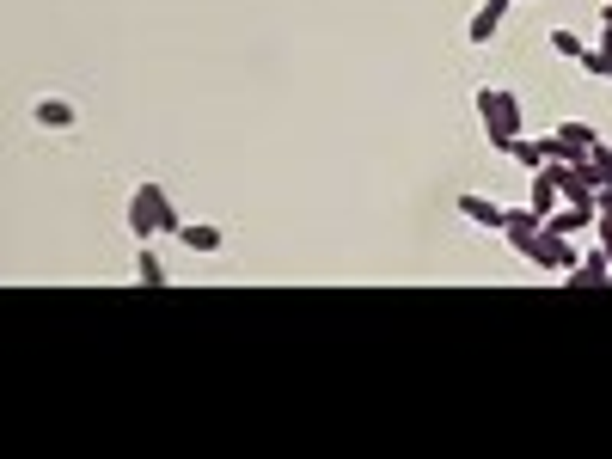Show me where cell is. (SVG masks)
<instances>
[{
  "mask_svg": "<svg viewBox=\"0 0 612 459\" xmlns=\"http://www.w3.org/2000/svg\"><path fill=\"white\" fill-rule=\"evenodd\" d=\"M478 123H484V135H490V147L502 153L515 135H527V111H521V98L508 92V86H478Z\"/></svg>",
  "mask_w": 612,
  "mask_h": 459,
  "instance_id": "1",
  "label": "cell"
},
{
  "mask_svg": "<svg viewBox=\"0 0 612 459\" xmlns=\"http://www.w3.org/2000/svg\"><path fill=\"white\" fill-rule=\"evenodd\" d=\"M527 264H539V270H576L582 264V251H576V239L570 233H551V227H539V239H533V251H527Z\"/></svg>",
  "mask_w": 612,
  "mask_h": 459,
  "instance_id": "2",
  "label": "cell"
},
{
  "mask_svg": "<svg viewBox=\"0 0 612 459\" xmlns=\"http://www.w3.org/2000/svg\"><path fill=\"white\" fill-rule=\"evenodd\" d=\"M594 141H600V135H594L588 123H557V129L545 135V153H551V160H582Z\"/></svg>",
  "mask_w": 612,
  "mask_h": 459,
  "instance_id": "3",
  "label": "cell"
},
{
  "mask_svg": "<svg viewBox=\"0 0 612 459\" xmlns=\"http://www.w3.org/2000/svg\"><path fill=\"white\" fill-rule=\"evenodd\" d=\"M135 196H141L147 209H153V221H160V233H172V239L184 233V215H178V202L166 196V184H153V178H141V184H135Z\"/></svg>",
  "mask_w": 612,
  "mask_h": 459,
  "instance_id": "4",
  "label": "cell"
},
{
  "mask_svg": "<svg viewBox=\"0 0 612 459\" xmlns=\"http://www.w3.org/2000/svg\"><path fill=\"white\" fill-rule=\"evenodd\" d=\"M564 282H570V288H612V251H606V245L582 251V264L564 270Z\"/></svg>",
  "mask_w": 612,
  "mask_h": 459,
  "instance_id": "5",
  "label": "cell"
},
{
  "mask_svg": "<svg viewBox=\"0 0 612 459\" xmlns=\"http://www.w3.org/2000/svg\"><path fill=\"white\" fill-rule=\"evenodd\" d=\"M453 215H466L472 227H508V209L502 202H490V196H478V190H466V196H453Z\"/></svg>",
  "mask_w": 612,
  "mask_h": 459,
  "instance_id": "6",
  "label": "cell"
},
{
  "mask_svg": "<svg viewBox=\"0 0 612 459\" xmlns=\"http://www.w3.org/2000/svg\"><path fill=\"white\" fill-rule=\"evenodd\" d=\"M178 245H184V251H196V258H215V251L227 245V233H221L215 221H184V233H178Z\"/></svg>",
  "mask_w": 612,
  "mask_h": 459,
  "instance_id": "7",
  "label": "cell"
},
{
  "mask_svg": "<svg viewBox=\"0 0 612 459\" xmlns=\"http://www.w3.org/2000/svg\"><path fill=\"white\" fill-rule=\"evenodd\" d=\"M508 7H515V0H478V13H472L466 37H472V43H490V37H496V25L508 19Z\"/></svg>",
  "mask_w": 612,
  "mask_h": 459,
  "instance_id": "8",
  "label": "cell"
},
{
  "mask_svg": "<svg viewBox=\"0 0 612 459\" xmlns=\"http://www.w3.org/2000/svg\"><path fill=\"white\" fill-rule=\"evenodd\" d=\"M527 202L539 215H551V209H564V190H557V178L539 166V172H527Z\"/></svg>",
  "mask_w": 612,
  "mask_h": 459,
  "instance_id": "9",
  "label": "cell"
},
{
  "mask_svg": "<svg viewBox=\"0 0 612 459\" xmlns=\"http://www.w3.org/2000/svg\"><path fill=\"white\" fill-rule=\"evenodd\" d=\"M31 117H37V129H74V105H68V98H56V92H49V98H37V105H31Z\"/></svg>",
  "mask_w": 612,
  "mask_h": 459,
  "instance_id": "10",
  "label": "cell"
},
{
  "mask_svg": "<svg viewBox=\"0 0 612 459\" xmlns=\"http://www.w3.org/2000/svg\"><path fill=\"white\" fill-rule=\"evenodd\" d=\"M545 227L576 239V233H588V227H594V209H576V202H564V209H551V215H545Z\"/></svg>",
  "mask_w": 612,
  "mask_h": 459,
  "instance_id": "11",
  "label": "cell"
},
{
  "mask_svg": "<svg viewBox=\"0 0 612 459\" xmlns=\"http://www.w3.org/2000/svg\"><path fill=\"white\" fill-rule=\"evenodd\" d=\"M502 160H515L521 172H539V166L551 160V153H545V141H527V135H515V141L502 147Z\"/></svg>",
  "mask_w": 612,
  "mask_h": 459,
  "instance_id": "12",
  "label": "cell"
},
{
  "mask_svg": "<svg viewBox=\"0 0 612 459\" xmlns=\"http://www.w3.org/2000/svg\"><path fill=\"white\" fill-rule=\"evenodd\" d=\"M135 282L141 288H166V258L153 245H135Z\"/></svg>",
  "mask_w": 612,
  "mask_h": 459,
  "instance_id": "13",
  "label": "cell"
},
{
  "mask_svg": "<svg viewBox=\"0 0 612 459\" xmlns=\"http://www.w3.org/2000/svg\"><path fill=\"white\" fill-rule=\"evenodd\" d=\"M582 68H588V74H600V80H612V31H600V43L582 56Z\"/></svg>",
  "mask_w": 612,
  "mask_h": 459,
  "instance_id": "14",
  "label": "cell"
},
{
  "mask_svg": "<svg viewBox=\"0 0 612 459\" xmlns=\"http://www.w3.org/2000/svg\"><path fill=\"white\" fill-rule=\"evenodd\" d=\"M551 49H557V56H564V62H582V56H588V43H582V37H576L570 25H557V31H551Z\"/></svg>",
  "mask_w": 612,
  "mask_h": 459,
  "instance_id": "15",
  "label": "cell"
},
{
  "mask_svg": "<svg viewBox=\"0 0 612 459\" xmlns=\"http://www.w3.org/2000/svg\"><path fill=\"white\" fill-rule=\"evenodd\" d=\"M600 25H606V31H612V7H606V13H600Z\"/></svg>",
  "mask_w": 612,
  "mask_h": 459,
  "instance_id": "16",
  "label": "cell"
},
{
  "mask_svg": "<svg viewBox=\"0 0 612 459\" xmlns=\"http://www.w3.org/2000/svg\"><path fill=\"white\" fill-rule=\"evenodd\" d=\"M606 251H612V245H606Z\"/></svg>",
  "mask_w": 612,
  "mask_h": 459,
  "instance_id": "17",
  "label": "cell"
}]
</instances>
